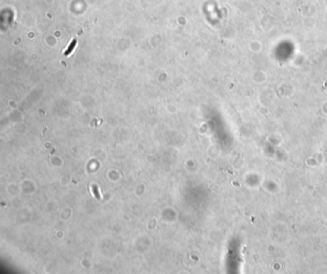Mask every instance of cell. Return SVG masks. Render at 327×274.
I'll return each instance as SVG.
<instances>
[{
	"label": "cell",
	"instance_id": "2",
	"mask_svg": "<svg viewBox=\"0 0 327 274\" xmlns=\"http://www.w3.org/2000/svg\"><path fill=\"white\" fill-rule=\"evenodd\" d=\"M75 43H76V41H73L72 42V43H71V45H70V47H68V49L65 51V53H64V55H65V56H68L69 55V54H70L71 53V51L73 50V48H74V46H75Z\"/></svg>",
	"mask_w": 327,
	"mask_h": 274
},
{
	"label": "cell",
	"instance_id": "1",
	"mask_svg": "<svg viewBox=\"0 0 327 274\" xmlns=\"http://www.w3.org/2000/svg\"><path fill=\"white\" fill-rule=\"evenodd\" d=\"M92 191H93V194H94L95 197L97 198V200H101V196H100L99 192H98V188H97V186L93 185V186H92Z\"/></svg>",
	"mask_w": 327,
	"mask_h": 274
}]
</instances>
